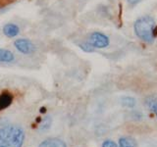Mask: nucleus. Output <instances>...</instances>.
Here are the masks:
<instances>
[{"label":"nucleus","mask_w":157,"mask_h":147,"mask_svg":"<svg viewBox=\"0 0 157 147\" xmlns=\"http://www.w3.org/2000/svg\"><path fill=\"white\" fill-rule=\"evenodd\" d=\"M15 60V55L7 49L0 48V63H12Z\"/></svg>","instance_id":"9d476101"},{"label":"nucleus","mask_w":157,"mask_h":147,"mask_svg":"<svg viewBox=\"0 0 157 147\" xmlns=\"http://www.w3.org/2000/svg\"><path fill=\"white\" fill-rule=\"evenodd\" d=\"M156 26L154 18L149 15L140 17L136 20L134 24V32L136 37L145 43L151 44L155 40L154 36V28Z\"/></svg>","instance_id":"f03ea898"},{"label":"nucleus","mask_w":157,"mask_h":147,"mask_svg":"<svg viewBox=\"0 0 157 147\" xmlns=\"http://www.w3.org/2000/svg\"><path fill=\"white\" fill-rule=\"evenodd\" d=\"M13 94L9 91H3L0 93V111H3L12 104Z\"/></svg>","instance_id":"0eeeda50"},{"label":"nucleus","mask_w":157,"mask_h":147,"mask_svg":"<svg viewBox=\"0 0 157 147\" xmlns=\"http://www.w3.org/2000/svg\"><path fill=\"white\" fill-rule=\"evenodd\" d=\"M24 129L6 118L0 119V147H23L25 142Z\"/></svg>","instance_id":"f257e3e1"},{"label":"nucleus","mask_w":157,"mask_h":147,"mask_svg":"<svg viewBox=\"0 0 157 147\" xmlns=\"http://www.w3.org/2000/svg\"><path fill=\"white\" fill-rule=\"evenodd\" d=\"M145 105L150 110L151 113L157 118V97L154 95H149L145 98Z\"/></svg>","instance_id":"1a4fd4ad"},{"label":"nucleus","mask_w":157,"mask_h":147,"mask_svg":"<svg viewBox=\"0 0 157 147\" xmlns=\"http://www.w3.org/2000/svg\"><path fill=\"white\" fill-rule=\"evenodd\" d=\"M119 147H139V144L135 138L131 136H122L118 141Z\"/></svg>","instance_id":"6e6552de"},{"label":"nucleus","mask_w":157,"mask_h":147,"mask_svg":"<svg viewBox=\"0 0 157 147\" xmlns=\"http://www.w3.org/2000/svg\"><path fill=\"white\" fill-rule=\"evenodd\" d=\"M141 0H127V2L129 3V5L131 6H136V4H139Z\"/></svg>","instance_id":"4468645a"},{"label":"nucleus","mask_w":157,"mask_h":147,"mask_svg":"<svg viewBox=\"0 0 157 147\" xmlns=\"http://www.w3.org/2000/svg\"><path fill=\"white\" fill-rule=\"evenodd\" d=\"M121 104L128 109H132L136 105V100L132 96H124L121 98Z\"/></svg>","instance_id":"9b49d317"},{"label":"nucleus","mask_w":157,"mask_h":147,"mask_svg":"<svg viewBox=\"0 0 157 147\" xmlns=\"http://www.w3.org/2000/svg\"><path fill=\"white\" fill-rule=\"evenodd\" d=\"M101 147H119V145L112 139H105L102 142Z\"/></svg>","instance_id":"f8f14e48"},{"label":"nucleus","mask_w":157,"mask_h":147,"mask_svg":"<svg viewBox=\"0 0 157 147\" xmlns=\"http://www.w3.org/2000/svg\"><path fill=\"white\" fill-rule=\"evenodd\" d=\"M38 147H67L66 142L60 139L56 138V137H51V138H47L43 140Z\"/></svg>","instance_id":"423d86ee"},{"label":"nucleus","mask_w":157,"mask_h":147,"mask_svg":"<svg viewBox=\"0 0 157 147\" xmlns=\"http://www.w3.org/2000/svg\"><path fill=\"white\" fill-rule=\"evenodd\" d=\"M80 47L82 49L83 51H86V52H93V51H94V48H93L88 42L80 44Z\"/></svg>","instance_id":"ddd939ff"},{"label":"nucleus","mask_w":157,"mask_h":147,"mask_svg":"<svg viewBox=\"0 0 157 147\" xmlns=\"http://www.w3.org/2000/svg\"><path fill=\"white\" fill-rule=\"evenodd\" d=\"M87 42L94 49H103L109 46L110 39L109 36H107L105 33L101 32H93L88 36Z\"/></svg>","instance_id":"7ed1b4c3"},{"label":"nucleus","mask_w":157,"mask_h":147,"mask_svg":"<svg viewBox=\"0 0 157 147\" xmlns=\"http://www.w3.org/2000/svg\"><path fill=\"white\" fill-rule=\"evenodd\" d=\"M14 46L19 52L25 55H31L36 51V45L27 38H18L14 41Z\"/></svg>","instance_id":"20e7f679"},{"label":"nucleus","mask_w":157,"mask_h":147,"mask_svg":"<svg viewBox=\"0 0 157 147\" xmlns=\"http://www.w3.org/2000/svg\"><path fill=\"white\" fill-rule=\"evenodd\" d=\"M2 31H3L4 36L6 37L13 38V37L18 36V34L20 33V28L17 26L16 24L8 23L6 24H4Z\"/></svg>","instance_id":"39448f33"},{"label":"nucleus","mask_w":157,"mask_h":147,"mask_svg":"<svg viewBox=\"0 0 157 147\" xmlns=\"http://www.w3.org/2000/svg\"><path fill=\"white\" fill-rule=\"evenodd\" d=\"M153 32H154V36H155V38L157 37V24L155 26V28H154V31H153Z\"/></svg>","instance_id":"2eb2a0df"}]
</instances>
